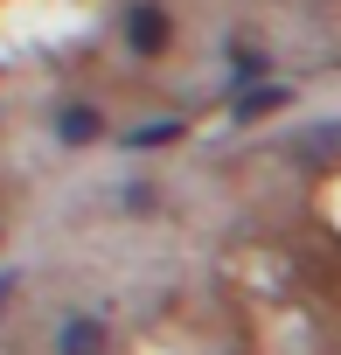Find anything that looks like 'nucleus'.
I'll return each instance as SVG.
<instances>
[{
  "instance_id": "2",
  "label": "nucleus",
  "mask_w": 341,
  "mask_h": 355,
  "mask_svg": "<svg viewBox=\"0 0 341 355\" xmlns=\"http://www.w3.org/2000/svg\"><path fill=\"white\" fill-rule=\"evenodd\" d=\"M125 28H132V42H139V49H153V42H160V35H167V21H160V15H153V8H139V15H132V21H125Z\"/></svg>"
},
{
  "instance_id": "3",
  "label": "nucleus",
  "mask_w": 341,
  "mask_h": 355,
  "mask_svg": "<svg viewBox=\"0 0 341 355\" xmlns=\"http://www.w3.org/2000/svg\"><path fill=\"white\" fill-rule=\"evenodd\" d=\"M8 286H15V279H0V300H8Z\"/></svg>"
},
{
  "instance_id": "1",
  "label": "nucleus",
  "mask_w": 341,
  "mask_h": 355,
  "mask_svg": "<svg viewBox=\"0 0 341 355\" xmlns=\"http://www.w3.org/2000/svg\"><path fill=\"white\" fill-rule=\"evenodd\" d=\"M98 348H105L98 320H63V355H98Z\"/></svg>"
}]
</instances>
